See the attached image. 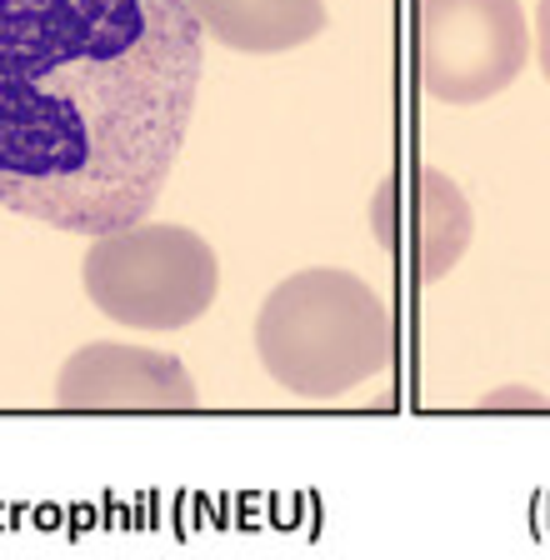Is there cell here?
Wrapping results in <instances>:
<instances>
[{
    "instance_id": "8992f818",
    "label": "cell",
    "mask_w": 550,
    "mask_h": 560,
    "mask_svg": "<svg viewBox=\"0 0 550 560\" xmlns=\"http://www.w3.org/2000/svg\"><path fill=\"white\" fill-rule=\"evenodd\" d=\"M60 410H196L200 390L180 355L136 340H91L56 375Z\"/></svg>"
},
{
    "instance_id": "6da1fadb",
    "label": "cell",
    "mask_w": 550,
    "mask_h": 560,
    "mask_svg": "<svg viewBox=\"0 0 550 560\" xmlns=\"http://www.w3.org/2000/svg\"><path fill=\"white\" fill-rule=\"evenodd\" d=\"M206 75L180 0H0V206L106 235L161 200Z\"/></svg>"
},
{
    "instance_id": "ba28073f",
    "label": "cell",
    "mask_w": 550,
    "mask_h": 560,
    "mask_svg": "<svg viewBox=\"0 0 550 560\" xmlns=\"http://www.w3.org/2000/svg\"><path fill=\"white\" fill-rule=\"evenodd\" d=\"M480 410H550V400L530 385H501V390H485Z\"/></svg>"
},
{
    "instance_id": "52a82bcc",
    "label": "cell",
    "mask_w": 550,
    "mask_h": 560,
    "mask_svg": "<svg viewBox=\"0 0 550 560\" xmlns=\"http://www.w3.org/2000/svg\"><path fill=\"white\" fill-rule=\"evenodd\" d=\"M200 35L241 56H281L311 46L330 25L326 0H180Z\"/></svg>"
},
{
    "instance_id": "3957f363",
    "label": "cell",
    "mask_w": 550,
    "mask_h": 560,
    "mask_svg": "<svg viewBox=\"0 0 550 560\" xmlns=\"http://www.w3.org/2000/svg\"><path fill=\"white\" fill-rule=\"evenodd\" d=\"M81 285L106 320L130 330H186L221 295V260L200 231L176 221H130L91 235Z\"/></svg>"
},
{
    "instance_id": "7a4b0ae2",
    "label": "cell",
    "mask_w": 550,
    "mask_h": 560,
    "mask_svg": "<svg viewBox=\"0 0 550 560\" xmlns=\"http://www.w3.org/2000/svg\"><path fill=\"white\" fill-rule=\"evenodd\" d=\"M256 355L291 396L340 400L396 361V315L355 270H295L260 301Z\"/></svg>"
},
{
    "instance_id": "9c48e42d",
    "label": "cell",
    "mask_w": 550,
    "mask_h": 560,
    "mask_svg": "<svg viewBox=\"0 0 550 560\" xmlns=\"http://www.w3.org/2000/svg\"><path fill=\"white\" fill-rule=\"evenodd\" d=\"M530 50L540 60V75L550 81V0H536V25H530Z\"/></svg>"
},
{
    "instance_id": "277c9868",
    "label": "cell",
    "mask_w": 550,
    "mask_h": 560,
    "mask_svg": "<svg viewBox=\"0 0 550 560\" xmlns=\"http://www.w3.org/2000/svg\"><path fill=\"white\" fill-rule=\"evenodd\" d=\"M530 60L520 0H421L416 5V75L441 105L495 101Z\"/></svg>"
},
{
    "instance_id": "5b68a950",
    "label": "cell",
    "mask_w": 550,
    "mask_h": 560,
    "mask_svg": "<svg viewBox=\"0 0 550 560\" xmlns=\"http://www.w3.org/2000/svg\"><path fill=\"white\" fill-rule=\"evenodd\" d=\"M371 231L390 256H406L421 280H441L466 256L476 221H470V206L456 180L421 165L410 175H386L375 186Z\"/></svg>"
}]
</instances>
